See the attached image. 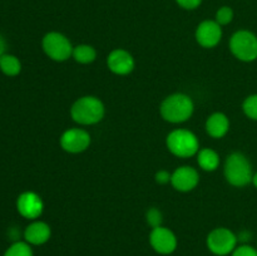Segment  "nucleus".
<instances>
[{
    "mask_svg": "<svg viewBox=\"0 0 257 256\" xmlns=\"http://www.w3.org/2000/svg\"><path fill=\"white\" fill-rule=\"evenodd\" d=\"M193 113V102L188 95L177 93L166 98L161 104V115L171 123H182Z\"/></svg>",
    "mask_w": 257,
    "mask_h": 256,
    "instance_id": "nucleus-1",
    "label": "nucleus"
},
{
    "mask_svg": "<svg viewBox=\"0 0 257 256\" xmlns=\"http://www.w3.org/2000/svg\"><path fill=\"white\" fill-rule=\"evenodd\" d=\"M70 115L79 124H95L104 115V105L95 97H82L72 105Z\"/></svg>",
    "mask_w": 257,
    "mask_h": 256,
    "instance_id": "nucleus-2",
    "label": "nucleus"
},
{
    "mask_svg": "<svg viewBox=\"0 0 257 256\" xmlns=\"http://www.w3.org/2000/svg\"><path fill=\"white\" fill-rule=\"evenodd\" d=\"M225 177L236 187H243L252 182L253 175L251 163L242 153L236 152L228 156L225 163Z\"/></svg>",
    "mask_w": 257,
    "mask_h": 256,
    "instance_id": "nucleus-3",
    "label": "nucleus"
},
{
    "mask_svg": "<svg viewBox=\"0 0 257 256\" xmlns=\"http://www.w3.org/2000/svg\"><path fill=\"white\" fill-rule=\"evenodd\" d=\"M167 147L171 153L177 157H192L198 152L197 137L192 132L186 130H176L167 137Z\"/></svg>",
    "mask_w": 257,
    "mask_h": 256,
    "instance_id": "nucleus-4",
    "label": "nucleus"
},
{
    "mask_svg": "<svg viewBox=\"0 0 257 256\" xmlns=\"http://www.w3.org/2000/svg\"><path fill=\"white\" fill-rule=\"evenodd\" d=\"M230 49L237 59L252 62L257 59V37L248 30H240L232 35Z\"/></svg>",
    "mask_w": 257,
    "mask_h": 256,
    "instance_id": "nucleus-5",
    "label": "nucleus"
},
{
    "mask_svg": "<svg viewBox=\"0 0 257 256\" xmlns=\"http://www.w3.org/2000/svg\"><path fill=\"white\" fill-rule=\"evenodd\" d=\"M43 49L50 59L55 60V62H64L70 55H73L74 48L70 44L69 39L65 38L64 35L57 32H52L48 33L43 38Z\"/></svg>",
    "mask_w": 257,
    "mask_h": 256,
    "instance_id": "nucleus-6",
    "label": "nucleus"
},
{
    "mask_svg": "<svg viewBox=\"0 0 257 256\" xmlns=\"http://www.w3.org/2000/svg\"><path fill=\"white\" fill-rule=\"evenodd\" d=\"M237 245V237L228 228L220 227L211 231L207 236V247L217 256H226L232 253Z\"/></svg>",
    "mask_w": 257,
    "mask_h": 256,
    "instance_id": "nucleus-7",
    "label": "nucleus"
},
{
    "mask_svg": "<svg viewBox=\"0 0 257 256\" xmlns=\"http://www.w3.org/2000/svg\"><path fill=\"white\" fill-rule=\"evenodd\" d=\"M150 243L156 252L161 255H170L177 247V238L170 228L158 226L151 232Z\"/></svg>",
    "mask_w": 257,
    "mask_h": 256,
    "instance_id": "nucleus-8",
    "label": "nucleus"
},
{
    "mask_svg": "<svg viewBox=\"0 0 257 256\" xmlns=\"http://www.w3.org/2000/svg\"><path fill=\"white\" fill-rule=\"evenodd\" d=\"M90 136L79 128L68 130L60 137V146L69 153H79L89 147Z\"/></svg>",
    "mask_w": 257,
    "mask_h": 256,
    "instance_id": "nucleus-9",
    "label": "nucleus"
},
{
    "mask_svg": "<svg viewBox=\"0 0 257 256\" xmlns=\"http://www.w3.org/2000/svg\"><path fill=\"white\" fill-rule=\"evenodd\" d=\"M222 38V29L217 22L205 20L201 23L196 30V40L203 48H213L220 43Z\"/></svg>",
    "mask_w": 257,
    "mask_h": 256,
    "instance_id": "nucleus-10",
    "label": "nucleus"
},
{
    "mask_svg": "<svg viewBox=\"0 0 257 256\" xmlns=\"http://www.w3.org/2000/svg\"><path fill=\"white\" fill-rule=\"evenodd\" d=\"M17 207L20 215L29 220L38 218L43 212L44 203L40 196L34 192H24L18 197Z\"/></svg>",
    "mask_w": 257,
    "mask_h": 256,
    "instance_id": "nucleus-11",
    "label": "nucleus"
},
{
    "mask_svg": "<svg viewBox=\"0 0 257 256\" xmlns=\"http://www.w3.org/2000/svg\"><path fill=\"white\" fill-rule=\"evenodd\" d=\"M171 183L176 190L182 191V192L193 190L198 183L197 171L188 166L177 168L171 176Z\"/></svg>",
    "mask_w": 257,
    "mask_h": 256,
    "instance_id": "nucleus-12",
    "label": "nucleus"
},
{
    "mask_svg": "<svg viewBox=\"0 0 257 256\" xmlns=\"http://www.w3.org/2000/svg\"><path fill=\"white\" fill-rule=\"evenodd\" d=\"M108 68L114 74L125 75L130 74L135 68V59L128 52L123 49H115L108 55L107 59Z\"/></svg>",
    "mask_w": 257,
    "mask_h": 256,
    "instance_id": "nucleus-13",
    "label": "nucleus"
},
{
    "mask_svg": "<svg viewBox=\"0 0 257 256\" xmlns=\"http://www.w3.org/2000/svg\"><path fill=\"white\" fill-rule=\"evenodd\" d=\"M50 227L45 222L35 221L30 223L24 231L25 241L30 245H43L50 238Z\"/></svg>",
    "mask_w": 257,
    "mask_h": 256,
    "instance_id": "nucleus-14",
    "label": "nucleus"
},
{
    "mask_svg": "<svg viewBox=\"0 0 257 256\" xmlns=\"http://www.w3.org/2000/svg\"><path fill=\"white\" fill-rule=\"evenodd\" d=\"M230 122L223 113H213L206 122V131L213 138H221L227 133Z\"/></svg>",
    "mask_w": 257,
    "mask_h": 256,
    "instance_id": "nucleus-15",
    "label": "nucleus"
},
{
    "mask_svg": "<svg viewBox=\"0 0 257 256\" xmlns=\"http://www.w3.org/2000/svg\"><path fill=\"white\" fill-rule=\"evenodd\" d=\"M198 165L205 171H215L220 165V157L210 148H203L198 152Z\"/></svg>",
    "mask_w": 257,
    "mask_h": 256,
    "instance_id": "nucleus-16",
    "label": "nucleus"
},
{
    "mask_svg": "<svg viewBox=\"0 0 257 256\" xmlns=\"http://www.w3.org/2000/svg\"><path fill=\"white\" fill-rule=\"evenodd\" d=\"M0 69L4 74L9 75V77H14L18 75L22 70V64H20L19 59L14 55L4 54L0 57Z\"/></svg>",
    "mask_w": 257,
    "mask_h": 256,
    "instance_id": "nucleus-17",
    "label": "nucleus"
},
{
    "mask_svg": "<svg viewBox=\"0 0 257 256\" xmlns=\"http://www.w3.org/2000/svg\"><path fill=\"white\" fill-rule=\"evenodd\" d=\"M73 57L80 64H89L95 59L97 53H95L94 48L90 47V45L82 44L73 49Z\"/></svg>",
    "mask_w": 257,
    "mask_h": 256,
    "instance_id": "nucleus-18",
    "label": "nucleus"
},
{
    "mask_svg": "<svg viewBox=\"0 0 257 256\" xmlns=\"http://www.w3.org/2000/svg\"><path fill=\"white\" fill-rule=\"evenodd\" d=\"M4 256H33V250L28 242L17 241L5 251Z\"/></svg>",
    "mask_w": 257,
    "mask_h": 256,
    "instance_id": "nucleus-19",
    "label": "nucleus"
},
{
    "mask_svg": "<svg viewBox=\"0 0 257 256\" xmlns=\"http://www.w3.org/2000/svg\"><path fill=\"white\" fill-rule=\"evenodd\" d=\"M242 109L248 118L257 120V94L246 98L242 104Z\"/></svg>",
    "mask_w": 257,
    "mask_h": 256,
    "instance_id": "nucleus-20",
    "label": "nucleus"
},
{
    "mask_svg": "<svg viewBox=\"0 0 257 256\" xmlns=\"http://www.w3.org/2000/svg\"><path fill=\"white\" fill-rule=\"evenodd\" d=\"M233 19V12L231 8L222 7L221 9L217 10L216 13V22L220 25H227L232 22Z\"/></svg>",
    "mask_w": 257,
    "mask_h": 256,
    "instance_id": "nucleus-21",
    "label": "nucleus"
},
{
    "mask_svg": "<svg viewBox=\"0 0 257 256\" xmlns=\"http://www.w3.org/2000/svg\"><path fill=\"white\" fill-rule=\"evenodd\" d=\"M146 218H147L148 225L152 226L153 228L161 226V222H162V213L160 212V210L157 208H151V210L147 211V215H146Z\"/></svg>",
    "mask_w": 257,
    "mask_h": 256,
    "instance_id": "nucleus-22",
    "label": "nucleus"
},
{
    "mask_svg": "<svg viewBox=\"0 0 257 256\" xmlns=\"http://www.w3.org/2000/svg\"><path fill=\"white\" fill-rule=\"evenodd\" d=\"M232 256H257V250L250 245H241L233 250Z\"/></svg>",
    "mask_w": 257,
    "mask_h": 256,
    "instance_id": "nucleus-23",
    "label": "nucleus"
},
{
    "mask_svg": "<svg viewBox=\"0 0 257 256\" xmlns=\"http://www.w3.org/2000/svg\"><path fill=\"white\" fill-rule=\"evenodd\" d=\"M177 4L180 7L185 8V9H196L197 7H200V4L202 3V0H176Z\"/></svg>",
    "mask_w": 257,
    "mask_h": 256,
    "instance_id": "nucleus-24",
    "label": "nucleus"
},
{
    "mask_svg": "<svg viewBox=\"0 0 257 256\" xmlns=\"http://www.w3.org/2000/svg\"><path fill=\"white\" fill-rule=\"evenodd\" d=\"M171 176L170 173L167 172V171L162 170V171H158L157 173H156V181H157L160 185H165V183L170 182L171 181Z\"/></svg>",
    "mask_w": 257,
    "mask_h": 256,
    "instance_id": "nucleus-25",
    "label": "nucleus"
},
{
    "mask_svg": "<svg viewBox=\"0 0 257 256\" xmlns=\"http://www.w3.org/2000/svg\"><path fill=\"white\" fill-rule=\"evenodd\" d=\"M5 49H7V42H5L4 37L0 34V57L5 54Z\"/></svg>",
    "mask_w": 257,
    "mask_h": 256,
    "instance_id": "nucleus-26",
    "label": "nucleus"
},
{
    "mask_svg": "<svg viewBox=\"0 0 257 256\" xmlns=\"http://www.w3.org/2000/svg\"><path fill=\"white\" fill-rule=\"evenodd\" d=\"M252 183H253V185H255V187L257 188V172L255 173V175H253V177H252Z\"/></svg>",
    "mask_w": 257,
    "mask_h": 256,
    "instance_id": "nucleus-27",
    "label": "nucleus"
}]
</instances>
